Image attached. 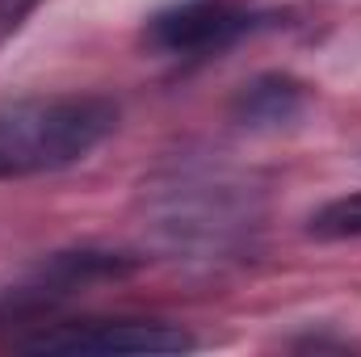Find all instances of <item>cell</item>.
<instances>
[{
    "label": "cell",
    "mask_w": 361,
    "mask_h": 357,
    "mask_svg": "<svg viewBox=\"0 0 361 357\" xmlns=\"http://www.w3.org/2000/svg\"><path fill=\"white\" fill-rule=\"evenodd\" d=\"M302 114V89L286 76H261L235 101V118L244 126H286Z\"/></svg>",
    "instance_id": "cell-5"
},
{
    "label": "cell",
    "mask_w": 361,
    "mask_h": 357,
    "mask_svg": "<svg viewBox=\"0 0 361 357\" xmlns=\"http://www.w3.org/2000/svg\"><path fill=\"white\" fill-rule=\"evenodd\" d=\"M257 21L240 0H177L147 21V42L164 55H214L252 34Z\"/></svg>",
    "instance_id": "cell-3"
},
{
    "label": "cell",
    "mask_w": 361,
    "mask_h": 357,
    "mask_svg": "<svg viewBox=\"0 0 361 357\" xmlns=\"http://www.w3.org/2000/svg\"><path fill=\"white\" fill-rule=\"evenodd\" d=\"M307 231L315 240H361V189L357 193H345V198H332L328 206H319L311 214Z\"/></svg>",
    "instance_id": "cell-6"
},
{
    "label": "cell",
    "mask_w": 361,
    "mask_h": 357,
    "mask_svg": "<svg viewBox=\"0 0 361 357\" xmlns=\"http://www.w3.org/2000/svg\"><path fill=\"white\" fill-rule=\"evenodd\" d=\"M13 349L25 353H185L193 337L160 320H80L55 324L34 337H17Z\"/></svg>",
    "instance_id": "cell-2"
},
{
    "label": "cell",
    "mask_w": 361,
    "mask_h": 357,
    "mask_svg": "<svg viewBox=\"0 0 361 357\" xmlns=\"http://www.w3.org/2000/svg\"><path fill=\"white\" fill-rule=\"evenodd\" d=\"M135 269L122 253H97V248H76V253H55L42 265H34L8 294H0V320H21V315H42L55 303L72 298L92 282L126 277Z\"/></svg>",
    "instance_id": "cell-4"
},
{
    "label": "cell",
    "mask_w": 361,
    "mask_h": 357,
    "mask_svg": "<svg viewBox=\"0 0 361 357\" xmlns=\"http://www.w3.org/2000/svg\"><path fill=\"white\" fill-rule=\"evenodd\" d=\"M118 126V105L92 92L0 101V181L63 173L92 156Z\"/></svg>",
    "instance_id": "cell-1"
}]
</instances>
